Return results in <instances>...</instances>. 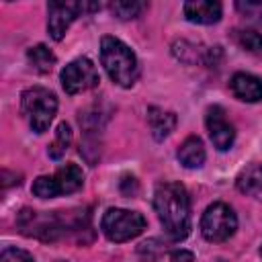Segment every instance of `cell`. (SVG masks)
<instances>
[{
    "label": "cell",
    "mask_w": 262,
    "mask_h": 262,
    "mask_svg": "<svg viewBox=\"0 0 262 262\" xmlns=\"http://www.w3.org/2000/svg\"><path fill=\"white\" fill-rule=\"evenodd\" d=\"M176 158H178V162L184 166V168H201L203 164H205V158H207V154H205V145H203V141H201V137H196V135H190V137H186L182 143H180V147H178V151H176Z\"/></svg>",
    "instance_id": "cell-14"
},
{
    "label": "cell",
    "mask_w": 262,
    "mask_h": 262,
    "mask_svg": "<svg viewBox=\"0 0 262 262\" xmlns=\"http://www.w3.org/2000/svg\"><path fill=\"white\" fill-rule=\"evenodd\" d=\"M111 12L121 18V20H129V18H137L141 14V10L145 8L143 2H137V0H117V2H111Z\"/></svg>",
    "instance_id": "cell-19"
},
{
    "label": "cell",
    "mask_w": 262,
    "mask_h": 262,
    "mask_svg": "<svg viewBox=\"0 0 262 262\" xmlns=\"http://www.w3.org/2000/svg\"><path fill=\"white\" fill-rule=\"evenodd\" d=\"M147 123H149V129H151V135L156 141H162L166 139L174 127H176V115L170 113V111H164L160 106H149L147 108Z\"/></svg>",
    "instance_id": "cell-15"
},
{
    "label": "cell",
    "mask_w": 262,
    "mask_h": 262,
    "mask_svg": "<svg viewBox=\"0 0 262 262\" xmlns=\"http://www.w3.org/2000/svg\"><path fill=\"white\" fill-rule=\"evenodd\" d=\"M172 53L184 63H196L199 61V63H205L209 68L217 66V61L223 55L219 45H215V47H199V45L188 43V41H176L172 45Z\"/></svg>",
    "instance_id": "cell-10"
},
{
    "label": "cell",
    "mask_w": 262,
    "mask_h": 262,
    "mask_svg": "<svg viewBox=\"0 0 262 262\" xmlns=\"http://www.w3.org/2000/svg\"><path fill=\"white\" fill-rule=\"evenodd\" d=\"M100 4H90V2H49L47 4V31L51 39L61 41L70 25L84 12L98 10Z\"/></svg>",
    "instance_id": "cell-7"
},
{
    "label": "cell",
    "mask_w": 262,
    "mask_h": 262,
    "mask_svg": "<svg viewBox=\"0 0 262 262\" xmlns=\"http://www.w3.org/2000/svg\"><path fill=\"white\" fill-rule=\"evenodd\" d=\"M0 262H35L27 250L20 248H4L0 254Z\"/></svg>",
    "instance_id": "cell-21"
},
{
    "label": "cell",
    "mask_w": 262,
    "mask_h": 262,
    "mask_svg": "<svg viewBox=\"0 0 262 262\" xmlns=\"http://www.w3.org/2000/svg\"><path fill=\"white\" fill-rule=\"evenodd\" d=\"M100 63L108 78L121 88L133 86L139 78V61L135 53L117 37L106 35L100 39Z\"/></svg>",
    "instance_id": "cell-2"
},
{
    "label": "cell",
    "mask_w": 262,
    "mask_h": 262,
    "mask_svg": "<svg viewBox=\"0 0 262 262\" xmlns=\"http://www.w3.org/2000/svg\"><path fill=\"white\" fill-rule=\"evenodd\" d=\"M27 59H29L31 68H33L37 74H49V72L53 70V66H55V55H53V51H51L47 45H43V43L31 47V49L27 51Z\"/></svg>",
    "instance_id": "cell-16"
},
{
    "label": "cell",
    "mask_w": 262,
    "mask_h": 262,
    "mask_svg": "<svg viewBox=\"0 0 262 262\" xmlns=\"http://www.w3.org/2000/svg\"><path fill=\"white\" fill-rule=\"evenodd\" d=\"M70 143H72V129H70L68 123H59L57 129H55V139L47 149L49 158L51 160H59L66 154V149L70 147Z\"/></svg>",
    "instance_id": "cell-18"
},
{
    "label": "cell",
    "mask_w": 262,
    "mask_h": 262,
    "mask_svg": "<svg viewBox=\"0 0 262 262\" xmlns=\"http://www.w3.org/2000/svg\"><path fill=\"white\" fill-rule=\"evenodd\" d=\"M237 229V217L233 209L225 203H213L205 209L201 217V233L207 242H225Z\"/></svg>",
    "instance_id": "cell-6"
},
{
    "label": "cell",
    "mask_w": 262,
    "mask_h": 262,
    "mask_svg": "<svg viewBox=\"0 0 262 262\" xmlns=\"http://www.w3.org/2000/svg\"><path fill=\"white\" fill-rule=\"evenodd\" d=\"M20 111L35 133H45L57 113V98L51 90L33 86L20 94Z\"/></svg>",
    "instance_id": "cell-3"
},
{
    "label": "cell",
    "mask_w": 262,
    "mask_h": 262,
    "mask_svg": "<svg viewBox=\"0 0 262 262\" xmlns=\"http://www.w3.org/2000/svg\"><path fill=\"white\" fill-rule=\"evenodd\" d=\"M235 45L250 53H262V35L254 29H235L231 33Z\"/></svg>",
    "instance_id": "cell-17"
},
{
    "label": "cell",
    "mask_w": 262,
    "mask_h": 262,
    "mask_svg": "<svg viewBox=\"0 0 262 262\" xmlns=\"http://www.w3.org/2000/svg\"><path fill=\"white\" fill-rule=\"evenodd\" d=\"M100 229L111 242L123 244V242L137 237L145 229V217L137 211L111 207L104 211L100 219Z\"/></svg>",
    "instance_id": "cell-4"
},
{
    "label": "cell",
    "mask_w": 262,
    "mask_h": 262,
    "mask_svg": "<svg viewBox=\"0 0 262 262\" xmlns=\"http://www.w3.org/2000/svg\"><path fill=\"white\" fill-rule=\"evenodd\" d=\"M205 125H207V131H209V137H211L213 145L219 151H227L233 145L235 129L227 121L223 106H219V104L209 106L207 108V115H205Z\"/></svg>",
    "instance_id": "cell-9"
},
{
    "label": "cell",
    "mask_w": 262,
    "mask_h": 262,
    "mask_svg": "<svg viewBox=\"0 0 262 262\" xmlns=\"http://www.w3.org/2000/svg\"><path fill=\"white\" fill-rule=\"evenodd\" d=\"M154 209L166 231L174 242L190 233V199L180 182H162L154 192Z\"/></svg>",
    "instance_id": "cell-1"
},
{
    "label": "cell",
    "mask_w": 262,
    "mask_h": 262,
    "mask_svg": "<svg viewBox=\"0 0 262 262\" xmlns=\"http://www.w3.org/2000/svg\"><path fill=\"white\" fill-rule=\"evenodd\" d=\"M235 186L242 194L262 201V162L250 164L248 168H244L235 180Z\"/></svg>",
    "instance_id": "cell-13"
},
{
    "label": "cell",
    "mask_w": 262,
    "mask_h": 262,
    "mask_svg": "<svg viewBox=\"0 0 262 262\" xmlns=\"http://www.w3.org/2000/svg\"><path fill=\"white\" fill-rule=\"evenodd\" d=\"M170 262H194V256L188 250H176L170 254Z\"/></svg>",
    "instance_id": "cell-22"
},
{
    "label": "cell",
    "mask_w": 262,
    "mask_h": 262,
    "mask_svg": "<svg viewBox=\"0 0 262 262\" xmlns=\"http://www.w3.org/2000/svg\"><path fill=\"white\" fill-rule=\"evenodd\" d=\"M229 88L237 100L244 102H258L262 100V80L254 74L237 72L229 80Z\"/></svg>",
    "instance_id": "cell-12"
},
{
    "label": "cell",
    "mask_w": 262,
    "mask_h": 262,
    "mask_svg": "<svg viewBox=\"0 0 262 262\" xmlns=\"http://www.w3.org/2000/svg\"><path fill=\"white\" fill-rule=\"evenodd\" d=\"M82 184H84L82 168L76 164H66L51 176H37L31 186V192L39 199H53L57 194H72L80 190Z\"/></svg>",
    "instance_id": "cell-5"
},
{
    "label": "cell",
    "mask_w": 262,
    "mask_h": 262,
    "mask_svg": "<svg viewBox=\"0 0 262 262\" xmlns=\"http://www.w3.org/2000/svg\"><path fill=\"white\" fill-rule=\"evenodd\" d=\"M59 80H61V86L68 94H80V92H86L90 88H94L100 78H98V70L96 66L88 59V57H78L74 61H70L61 74H59Z\"/></svg>",
    "instance_id": "cell-8"
},
{
    "label": "cell",
    "mask_w": 262,
    "mask_h": 262,
    "mask_svg": "<svg viewBox=\"0 0 262 262\" xmlns=\"http://www.w3.org/2000/svg\"><path fill=\"white\" fill-rule=\"evenodd\" d=\"M235 8L244 14V18H248V20H252L254 25L262 27V2L246 0V2H237Z\"/></svg>",
    "instance_id": "cell-20"
},
{
    "label": "cell",
    "mask_w": 262,
    "mask_h": 262,
    "mask_svg": "<svg viewBox=\"0 0 262 262\" xmlns=\"http://www.w3.org/2000/svg\"><path fill=\"white\" fill-rule=\"evenodd\" d=\"M260 254H262V248H260Z\"/></svg>",
    "instance_id": "cell-23"
},
{
    "label": "cell",
    "mask_w": 262,
    "mask_h": 262,
    "mask_svg": "<svg viewBox=\"0 0 262 262\" xmlns=\"http://www.w3.org/2000/svg\"><path fill=\"white\" fill-rule=\"evenodd\" d=\"M184 16L196 25H215L221 20L223 6L215 0H190L182 6Z\"/></svg>",
    "instance_id": "cell-11"
}]
</instances>
